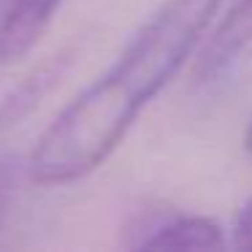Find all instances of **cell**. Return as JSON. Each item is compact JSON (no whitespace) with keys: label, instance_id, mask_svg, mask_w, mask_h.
<instances>
[{"label":"cell","instance_id":"cell-2","mask_svg":"<svg viewBox=\"0 0 252 252\" xmlns=\"http://www.w3.org/2000/svg\"><path fill=\"white\" fill-rule=\"evenodd\" d=\"M125 247L136 250H222L225 236L214 220L201 214L152 212L136 217L125 230Z\"/></svg>","mask_w":252,"mask_h":252},{"label":"cell","instance_id":"cell-8","mask_svg":"<svg viewBox=\"0 0 252 252\" xmlns=\"http://www.w3.org/2000/svg\"><path fill=\"white\" fill-rule=\"evenodd\" d=\"M244 147H247V152L252 155V120H250V127H247V133H244Z\"/></svg>","mask_w":252,"mask_h":252},{"label":"cell","instance_id":"cell-3","mask_svg":"<svg viewBox=\"0 0 252 252\" xmlns=\"http://www.w3.org/2000/svg\"><path fill=\"white\" fill-rule=\"evenodd\" d=\"M76 60H79V49L65 46V49L55 52L52 57H44L38 65H33V71L11 93L3 95V100H0V136L22 125V120H28L65 82V76L76 65Z\"/></svg>","mask_w":252,"mask_h":252},{"label":"cell","instance_id":"cell-1","mask_svg":"<svg viewBox=\"0 0 252 252\" xmlns=\"http://www.w3.org/2000/svg\"><path fill=\"white\" fill-rule=\"evenodd\" d=\"M217 6L220 0H165L114 65L84 87L41 133L28 160L30 179L68 185L93 174L201 44Z\"/></svg>","mask_w":252,"mask_h":252},{"label":"cell","instance_id":"cell-6","mask_svg":"<svg viewBox=\"0 0 252 252\" xmlns=\"http://www.w3.org/2000/svg\"><path fill=\"white\" fill-rule=\"evenodd\" d=\"M230 233H233V247H236V250L252 252V198L239 209Z\"/></svg>","mask_w":252,"mask_h":252},{"label":"cell","instance_id":"cell-7","mask_svg":"<svg viewBox=\"0 0 252 252\" xmlns=\"http://www.w3.org/2000/svg\"><path fill=\"white\" fill-rule=\"evenodd\" d=\"M11 195H14V160L0 158V225L6 220Z\"/></svg>","mask_w":252,"mask_h":252},{"label":"cell","instance_id":"cell-5","mask_svg":"<svg viewBox=\"0 0 252 252\" xmlns=\"http://www.w3.org/2000/svg\"><path fill=\"white\" fill-rule=\"evenodd\" d=\"M63 0H11L0 22V63H17L41 41Z\"/></svg>","mask_w":252,"mask_h":252},{"label":"cell","instance_id":"cell-4","mask_svg":"<svg viewBox=\"0 0 252 252\" xmlns=\"http://www.w3.org/2000/svg\"><path fill=\"white\" fill-rule=\"evenodd\" d=\"M252 44V0H239L225 19L206 38L203 49L195 57V79L209 82L228 71V65Z\"/></svg>","mask_w":252,"mask_h":252}]
</instances>
